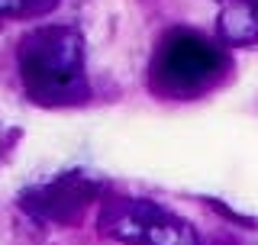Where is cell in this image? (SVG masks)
<instances>
[{
  "label": "cell",
  "mask_w": 258,
  "mask_h": 245,
  "mask_svg": "<svg viewBox=\"0 0 258 245\" xmlns=\"http://www.w3.org/2000/svg\"><path fill=\"white\" fill-rule=\"evenodd\" d=\"M16 71L26 97L39 107H81L91 97L84 36L68 23H42L16 45Z\"/></svg>",
  "instance_id": "obj_1"
},
{
  "label": "cell",
  "mask_w": 258,
  "mask_h": 245,
  "mask_svg": "<svg viewBox=\"0 0 258 245\" xmlns=\"http://www.w3.org/2000/svg\"><path fill=\"white\" fill-rule=\"evenodd\" d=\"M232 71L220 39L197 29H168L149 62V87L161 100H197L223 84Z\"/></svg>",
  "instance_id": "obj_2"
},
{
  "label": "cell",
  "mask_w": 258,
  "mask_h": 245,
  "mask_svg": "<svg viewBox=\"0 0 258 245\" xmlns=\"http://www.w3.org/2000/svg\"><path fill=\"white\" fill-rule=\"evenodd\" d=\"M100 232L119 245H204L187 219L149 197H110L100 210Z\"/></svg>",
  "instance_id": "obj_3"
},
{
  "label": "cell",
  "mask_w": 258,
  "mask_h": 245,
  "mask_svg": "<svg viewBox=\"0 0 258 245\" xmlns=\"http://www.w3.org/2000/svg\"><path fill=\"white\" fill-rule=\"evenodd\" d=\"M103 197V184L87 171H61L26 187L20 194V210L36 226H75L97 200Z\"/></svg>",
  "instance_id": "obj_4"
},
{
  "label": "cell",
  "mask_w": 258,
  "mask_h": 245,
  "mask_svg": "<svg viewBox=\"0 0 258 245\" xmlns=\"http://www.w3.org/2000/svg\"><path fill=\"white\" fill-rule=\"evenodd\" d=\"M216 39L226 48H255L258 0H216Z\"/></svg>",
  "instance_id": "obj_5"
},
{
  "label": "cell",
  "mask_w": 258,
  "mask_h": 245,
  "mask_svg": "<svg viewBox=\"0 0 258 245\" xmlns=\"http://www.w3.org/2000/svg\"><path fill=\"white\" fill-rule=\"evenodd\" d=\"M61 0H0V20H32L55 10Z\"/></svg>",
  "instance_id": "obj_6"
}]
</instances>
